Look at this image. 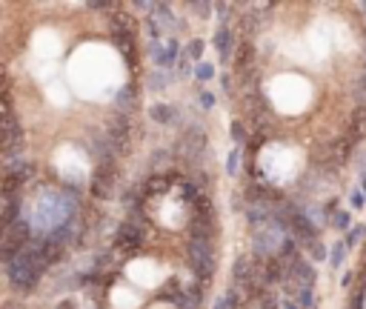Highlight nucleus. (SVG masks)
<instances>
[{
  "mask_svg": "<svg viewBox=\"0 0 366 309\" xmlns=\"http://www.w3.org/2000/svg\"><path fill=\"white\" fill-rule=\"evenodd\" d=\"M360 192L366 195V172H363V178H360Z\"/></svg>",
  "mask_w": 366,
  "mask_h": 309,
  "instance_id": "32",
  "label": "nucleus"
},
{
  "mask_svg": "<svg viewBox=\"0 0 366 309\" xmlns=\"http://www.w3.org/2000/svg\"><path fill=\"white\" fill-rule=\"evenodd\" d=\"M232 137H235V144H243L246 140V129H243V123H232Z\"/></svg>",
  "mask_w": 366,
  "mask_h": 309,
  "instance_id": "24",
  "label": "nucleus"
},
{
  "mask_svg": "<svg viewBox=\"0 0 366 309\" xmlns=\"http://www.w3.org/2000/svg\"><path fill=\"white\" fill-rule=\"evenodd\" d=\"M175 178H178V175H175V172L155 175V178H149V180H146V183H143V189H140V192H143V198H158V195L169 192V186H172V183H175Z\"/></svg>",
  "mask_w": 366,
  "mask_h": 309,
  "instance_id": "9",
  "label": "nucleus"
},
{
  "mask_svg": "<svg viewBox=\"0 0 366 309\" xmlns=\"http://www.w3.org/2000/svg\"><path fill=\"white\" fill-rule=\"evenodd\" d=\"M283 266H286V264H283L280 258H269V260H266V266H263V280H266V283H278V280L286 278Z\"/></svg>",
  "mask_w": 366,
  "mask_h": 309,
  "instance_id": "13",
  "label": "nucleus"
},
{
  "mask_svg": "<svg viewBox=\"0 0 366 309\" xmlns=\"http://www.w3.org/2000/svg\"><path fill=\"white\" fill-rule=\"evenodd\" d=\"M109 144L115 149V155H126L129 149V140H132V121L129 115H123V112H115L112 123H109Z\"/></svg>",
  "mask_w": 366,
  "mask_h": 309,
  "instance_id": "4",
  "label": "nucleus"
},
{
  "mask_svg": "<svg viewBox=\"0 0 366 309\" xmlns=\"http://www.w3.org/2000/svg\"><path fill=\"white\" fill-rule=\"evenodd\" d=\"M237 158H240V152H229V158H226V172H229V175H235L237 172Z\"/></svg>",
  "mask_w": 366,
  "mask_h": 309,
  "instance_id": "26",
  "label": "nucleus"
},
{
  "mask_svg": "<svg viewBox=\"0 0 366 309\" xmlns=\"http://www.w3.org/2000/svg\"><path fill=\"white\" fill-rule=\"evenodd\" d=\"M215 309H229V303H226V295H223L221 301H217V303H215Z\"/></svg>",
  "mask_w": 366,
  "mask_h": 309,
  "instance_id": "31",
  "label": "nucleus"
},
{
  "mask_svg": "<svg viewBox=\"0 0 366 309\" xmlns=\"http://www.w3.org/2000/svg\"><path fill=\"white\" fill-rule=\"evenodd\" d=\"M189 260H192L194 272L201 280H209L215 272V255H212V241H201V237H189Z\"/></svg>",
  "mask_w": 366,
  "mask_h": 309,
  "instance_id": "2",
  "label": "nucleus"
},
{
  "mask_svg": "<svg viewBox=\"0 0 366 309\" xmlns=\"http://www.w3.org/2000/svg\"><path fill=\"white\" fill-rule=\"evenodd\" d=\"M289 275L298 280V287H312V283H315V272H312V266H309L306 260H301V258L289 260Z\"/></svg>",
  "mask_w": 366,
  "mask_h": 309,
  "instance_id": "10",
  "label": "nucleus"
},
{
  "mask_svg": "<svg viewBox=\"0 0 366 309\" xmlns=\"http://www.w3.org/2000/svg\"><path fill=\"white\" fill-rule=\"evenodd\" d=\"M283 309H301V306H295L292 301H286V303H283Z\"/></svg>",
  "mask_w": 366,
  "mask_h": 309,
  "instance_id": "33",
  "label": "nucleus"
},
{
  "mask_svg": "<svg viewBox=\"0 0 366 309\" xmlns=\"http://www.w3.org/2000/svg\"><path fill=\"white\" fill-rule=\"evenodd\" d=\"M295 298H298V306L301 309H309L312 303H315V298H312V287H298L295 289Z\"/></svg>",
  "mask_w": 366,
  "mask_h": 309,
  "instance_id": "17",
  "label": "nucleus"
},
{
  "mask_svg": "<svg viewBox=\"0 0 366 309\" xmlns=\"http://www.w3.org/2000/svg\"><path fill=\"white\" fill-rule=\"evenodd\" d=\"M201 106L209 112V109L215 106V94H212V92H201Z\"/></svg>",
  "mask_w": 366,
  "mask_h": 309,
  "instance_id": "27",
  "label": "nucleus"
},
{
  "mask_svg": "<svg viewBox=\"0 0 366 309\" xmlns=\"http://www.w3.org/2000/svg\"><path fill=\"white\" fill-rule=\"evenodd\" d=\"M332 223H335L337 229H349V226H352V218H349V212H340V209H337L335 215H332Z\"/></svg>",
  "mask_w": 366,
  "mask_h": 309,
  "instance_id": "20",
  "label": "nucleus"
},
{
  "mask_svg": "<svg viewBox=\"0 0 366 309\" xmlns=\"http://www.w3.org/2000/svg\"><path fill=\"white\" fill-rule=\"evenodd\" d=\"M358 235H360V229H352V232H349V237H346V246L355 244V241H358Z\"/></svg>",
  "mask_w": 366,
  "mask_h": 309,
  "instance_id": "30",
  "label": "nucleus"
},
{
  "mask_svg": "<svg viewBox=\"0 0 366 309\" xmlns=\"http://www.w3.org/2000/svg\"><path fill=\"white\" fill-rule=\"evenodd\" d=\"M115 186H117V169L115 163H97L92 175V192L97 198H112L115 195Z\"/></svg>",
  "mask_w": 366,
  "mask_h": 309,
  "instance_id": "5",
  "label": "nucleus"
},
{
  "mask_svg": "<svg viewBox=\"0 0 366 309\" xmlns=\"http://www.w3.org/2000/svg\"><path fill=\"white\" fill-rule=\"evenodd\" d=\"M112 37H115V46L120 49V55L126 58V63L135 69L137 66V58H135V17L126 15V12H115L112 20Z\"/></svg>",
  "mask_w": 366,
  "mask_h": 309,
  "instance_id": "1",
  "label": "nucleus"
},
{
  "mask_svg": "<svg viewBox=\"0 0 366 309\" xmlns=\"http://www.w3.org/2000/svg\"><path fill=\"white\" fill-rule=\"evenodd\" d=\"M140 244H143V235H140V226H135V223H123L115 232V246L126 255H135L140 249Z\"/></svg>",
  "mask_w": 366,
  "mask_h": 309,
  "instance_id": "6",
  "label": "nucleus"
},
{
  "mask_svg": "<svg viewBox=\"0 0 366 309\" xmlns=\"http://www.w3.org/2000/svg\"><path fill=\"white\" fill-rule=\"evenodd\" d=\"M312 258H315V260H326V258H329L326 246H323V244H315V241H312Z\"/></svg>",
  "mask_w": 366,
  "mask_h": 309,
  "instance_id": "25",
  "label": "nucleus"
},
{
  "mask_svg": "<svg viewBox=\"0 0 366 309\" xmlns=\"http://www.w3.org/2000/svg\"><path fill=\"white\" fill-rule=\"evenodd\" d=\"M232 40H235V35H232L226 26H221V29H217V35H215V46H217V55H221L223 63L232 58V49H235V43H232Z\"/></svg>",
  "mask_w": 366,
  "mask_h": 309,
  "instance_id": "12",
  "label": "nucleus"
},
{
  "mask_svg": "<svg viewBox=\"0 0 366 309\" xmlns=\"http://www.w3.org/2000/svg\"><path fill=\"white\" fill-rule=\"evenodd\" d=\"M169 83H172V75L163 72V69H158V72L149 75V89H166Z\"/></svg>",
  "mask_w": 366,
  "mask_h": 309,
  "instance_id": "16",
  "label": "nucleus"
},
{
  "mask_svg": "<svg viewBox=\"0 0 366 309\" xmlns=\"http://www.w3.org/2000/svg\"><path fill=\"white\" fill-rule=\"evenodd\" d=\"M194 78L198 80H209V78H215V66L212 63H194Z\"/></svg>",
  "mask_w": 366,
  "mask_h": 309,
  "instance_id": "19",
  "label": "nucleus"
},
{
  "mask_svg": "<svg viewBox=\"0 0 366 309\" xmlns=\"http://www.w3.org/2000/svg\"><path fill=\"white\" fill-rule=\"evenodd\" d=\"M346 249H349L346 244H335V246H332V266H335V269L340 266V260H344Z\"/></svg>",
  "mask_w": 366,
  "mask_h": 309,
  "instance_id": "23",
  "label": "nucleus"
},
{
  "mask_svg": "<svg viewBox=\"0 0 366 309\" xmlns=\"http://www.w3.org/2000/svg\"><path fill=\"white\" fill-rule=\"evenodd\" d=\"M192 9L198 12V15H209V12H212V6H209V3H192Z\"/></svg>",
  "mask_w": 366,
  "mask_h": 309,
  "instance_id": "29",
  "label": "nucleus"
},
{
  "mask_svg": "<svg viewBox=\"0 0 366 309\" xmlns=\"http://www.w3.org/2000/svg\"><path fill=\"white\" fill-rule=\"evenodd\" d=\"M289 229H292V235L301 241V244H312L318 235V226L312 221H309L306 215H303L301 209H292V218H289Z\"/></svg>",
  "mask_w": 366,
  "mask_h": 309,
  "instance_id": "8",
  "label": "nucleus"
},
{
  "mask_svg": "<svg viewBox=\"0 0 366 309\" xmlns=\"http://www.w3.org/2000/svg\"><path fill=\"white\" fill-rule=\"evenodd\" d=\"M152 58H155V66L158 69H172L180 60V46L178 40H166V43H152Z\"/></svg>",
  "mask_w": 366,
  "mask_h": 309,
  "instance_id": "7",
  "label": "nucleus"
},
{
  "mask_svg": "<svg viewBox=\"0 0 366 309\" xmlns=\"http://www.w3.org/2000/svg\"><path fill=\"white\" fill-rule=\"evenodd\" d=\"M135 103H137V89L135 86H123L120 92L115 94V106H117V112H123V115H126Z\"/></svg>",
  "mask_w": 366,
  "mask_h": 309,
  "instance_id": "14",
  "label": "nucleus"
},
{
  "mask_svg": "<svg viewBox=\"0 0 366 309\" xmlns=\"http://www.w3.org/2000/svg\"><path fill=\"white\" fill-rule=\"evenodd\" d=\"M149 115H152V121H158V123H172L175 121V109L166 106V103H155V106L149 109Z\"/></svg>",
  "mask_w": 366,
  "mask_h": 309,
  "instance_id": "15",
  "label": "nucleus"
},
{
  "mask_svg": "<svg viewBox=\"0 0 366 309\" xmlns=\"http://www.w3.org/2000/svg\"><path fill=\"white\" fill-rule=\"evenodd\" d=\"M152 17L158 20L160 29H169V32H178V29H180V23L175 20L172 6H169V3H158V6H155V12H152Z\"/></svg>",
  "mask_w": 366,
  "mask_h": 309,
  "instance_id": "11",
  "label": "nucleus"
},
{
  "mask_svg": "<svg viewBox=\"0 0 366 309\" xmlns=\"http://www.w3.org/2000/svg\"><path fill=\"white\" fill-rule=\"evenodd\" d=\"M178 72H180V75H194L192 58H189L186 52H180V60H178Z\"/></svg>",
  "mask_w": 366,
  "mask_h": 309,
  "instance_id": "21",
  "label": "nucleus"
},
{
  "mask_svg": "<svg viewBox=\"0 0 366 309\" xmlns=\"http://www.w3.org/2000/svg\"><path fill=\"white\" fill-rule=\"evenodd\" d=\"M180 198H183L186 203H194V201H198V189H194L192 180H180Z\"/></svg>",
  "mask_w": 366,
  "mask_h": 309,
  "instance_id": "18",
  "label": "nucleus"
},
{
  "mask_svg": "<svg viewBox=\"0 0 366 309\" xmlns=\"http://www.w3.org/2000/svg\"><path fill=\"white\" fill-rule=\"evenodd\" d=\"M183 52H186V55H189L192 60H198V63H201V55H203V40H192V43H189Z\"/></svg>",
  "mask_w": 366,
  "mask_h": 309,
  "instance_id": "22",
  "label": "nucleus"
},
{
  "mask_svg": "<svg viewBox=\"0 0 366 309\" xmlns=\"http://www.w3.org/2000/svg\"><path fill=\"white\" fill-rule=\"evenodd\" d=\"M32 175H35V166L29 163V160L23 158H6V178H3V195L6 198H15V192L26 183V180H32Z\"/></svg>",
  "mask_w": 366,
  "mask_h": 309,
  "instance_id": "3",
  "label": "nucleus"
},
{
  "mask_svg": "<svg viewBox=\"0 0 366 309\" xmlns=\"http://www.w3.org/2000/svg\"><path fill=\"white\" fill-rule=\"evenodd\" d=\"M352 206H355V209H363V206H366V195L360 192V189L352 195Z\"/></svg>",
  "mask_w": 366,
  "mask_h": 309,
  "instance_id": "28",
  "label": "nucleus"
}]
</instances>
